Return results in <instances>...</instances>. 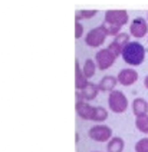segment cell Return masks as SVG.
Returning a JSON list of instances; mask_svg holds the SVG:
<instances>
[{"instance_id": "8", "label": "cell", "mask_w": 148, "mask_h": 152, "mask_svg": "<svg viewBox=\"0 0 148 152\" xmlns=\"http://www.w3.org/2000/svg\"><path fill=\"white\" fill-rule=\"evenodd\" d=\"M130 33L134 36V37H144L145 34L148 33V23L144 17H137L132 20V23L130 26Z\"/></svg>"}, {"instance_id": "3", "label": "cell", "mask_w": 148, "mask_h": 152, "mask_svg": "<svg viewBox=\"0 0 148 152\" xmlns=\"http://www.w3.org/2000/svg\"><path fill=\"white\" fill-rule=\"evenodd\" d=\"M108 105L109 110L114 113H122L128 108V99L121 91H112L108 96Z\"/></svg>"}, {"instance_id": "23", "label": "cell", "mask_w": 148, "mask_h": 152, "mask_svg": "<svg viewBox=\"0 0 148 152\" xmlns=\"http://www.w3.org/2000/svg\"><path fill=\"white\" fill-rule=\"evenodd\" d=\"M147 17H148V13H147Z\"/></svg>"}, {"instance_id": "5", "label": "cell", "mask_w": 148, "mask_h": 152, "mask_svg": "<svg viewBox=\"0 0 148 152\" xmlns=\"http://www.w3.org/2000/svg\"><path fill=\"white\" fill-rule=\"evenodd\" d=\"M88 135L96 142H105V141L112 139V129L106 125H95L89 129Z\"/></svg>"}, {"instance_id": "13", "label": "cell", "mask_w": 148, "mask_h": 152, "mask_svg": "<svg viewBox=\"0 0 148 152\" xmlns=\"http://www.w3.org/2000/svg\"><path fill=\"white\" fill-rule=\"evenodd\" d=\"M75 72H76V79H75V86H76V89L78 91H84L85 88L88 86V79L85 77V75H84V72H82V69H81V66H79V62L76 60L75 62Z\"/></svg>"}, {"instance_id": "10", "label": "cell", "mask_w": 148, "mask_h": 152, "mask_svg": "<svg viewBox=\"0 0 148 152\" xmlns=\"http://www.w3.org/2000/svg\"><path fill=\"white\" fill-rule=\"evenodd\" d=\"M132 112L137 118L148 115V102L144 98H135L132 102Z\"/></svg>"}, {"instance_id": "12", "label": "cell", "mask_w": 148, "mask_h": 152, "mask_svg": "<svg viewBox=\"0 0 148 152\" xmlns=\"http://www.w3.org/2000/svg\"><path fill=\"white\" fill-rule=\"evenodd\" d=\"M116 82H118V79L115 77V76H104L102 79H101V82L98 83V88H99V91H102V92H112L115 91L114 88L116 86Z\"/></svg>"}, {"instance_id": "22", "label": "cell", "mask_w": 148, "mask_h": 152, "mask_svg": "<svg viewBox=\"0 0 148 152\" xmlns=\"http://www.w3.org/2000/svg\"><path fill=\"white\" fill-rule=\"evenodd\" d=\"M144 85H145V88L148 89V75H147V77L144 79Z\"/></svg>"}, {"instance_id": "17", "label": "cell", "mask_w": 148, "mask_h": 152, "mask_svg": "<svg viewBox=\"0 0 148 152\" xmlns=\"http://www.w3.org/2000/svg\"><path fill=\"white\" fill-rule=\"evenodd\" d=\"M101 27H102V30L106 33V36H118V34H119V30H121L119 27L109 25V23H105V22L101 25Z\"/></svg>"}, {"instance_id": "21", "label": "cell", "mask_w": 148, "mask_h": 152, "mask_svg": "<svg viewBox=\"0 0 148 152\" xmlns=\"http://www.w3.org/2000/svg\"><path fill=\"white\" fill-rule=\"evenodd\" d=\"M84 34V26L81 25V22H75V39H81Z\"/></svg>"}, {"instance_id": "4", "label": "cell", "mask_w": 148, "mask_h": 152, "mask_svg": "<svg viewBox=\"0 0 148 152\" xmlns=\"http://www.w3.org/2000/svg\"><path fill=\"white\" fill-rule=\"evenodd\" d=\"M104 22L121 29V26L128 23V12L127 10H106Z\"/></svg>"}, {"instance_id": "15", "label": "cell", "mask_w": 148, "mask_h": 152, "mask_svg": "<svg viewBox=\"0 0 148 152\" xmlns=\"http://www.w3.org/2000/svg\"><path fill=\"white\" fill-rule=\"evenodd\" d=\"M82 72H84V75H85L86 79H91L96 72V62H94L92 59H86L85 60V63H84Z\"/></svg>"}, {"instance_id": "2", "label": "cell", "mask_w": 148, "mask_h": 152, "mask_svg": "<svg viewBox=\"0 0 148 152\" xmlns=\"http://www.w3.org/2000/svg\"><path fill=\"white\" fill-rule=\"evenodd\" d=\"M147 50L138 42H130L122 49V59L131 66H139L145 59Z\"/></svg>"}, {"instance_id": "7", "label": "cell", "mask_w": 148, "mask_h": 152, "mask_svg": "<svg viewBox=\"0 0 148 152\" xmlns=\"http://www.w3.org/2000/svg\"><path fill=\"white\" fill-rule=\"evenodd\" d=\"M106 39V33L102 30V27H95L92 30H89L85 36V43L91 48H99L101 45H104Z\"/></svg>"}, {"instance_id": "19", "label": "cell", "mask_w": 148, "mask_h": 152, "mask_svg": "<svg viewBox=\"0 0 148 152\" xmlns=\"http://www.w3.org/2000/svg\"><path fill=\"white\" fill-rule=\"evenodd\" d=\"M96 13H98L96 10H78L76 15H75V19H76V22L82 20V19H91V17L95 16Z\"/></svg>"}, {"instance_id": "9", "label": "cell", "mask_w": 148, "mask_h": 152, "mask_svg": "<svg viewBox=\"0 0 148 152\" xmlns=\"http://www.w3.org/2000/svg\"><path fill=\"white\" fill-rule=\"evenodd\" d=\"M116 79H118V82L121 85H124V86H131L132 83H135V82L138 80V72L131 68L122 69L121 72L118 73Z\"/></svg>"}, {"instance_id": "20", "label": "cell", "mask_w": 148, "mask_h": 152, "mask_svg": "<svg viewBox=\"0 0 148 152\" xmlns=\"http://www.w3.org/2000/svg\"><path fill=\"white\" fill-rule=\"evenodd\" d=\"M135 152H148V138H142L135 144Z\"/></svg>"}, {"instance_id": "14", "label": "cell", "mask_w": 148, "mask_h": 152, "mask_svg": "<svg viewBox=\"0 0 148 152\" xmlns=\"http://www.w3.org/2000/svg\"><path fill=\"white\" fill-rule=\"evenodd\" d=\"M124 146H125V142L122 138H118V136H114L112 139L108 142L106 145V151L108 152H122L124 151Z\"/></svg>"}, {"instance_id": "18", "label": "cell", "mask_w": 148, "mask_h": 152, "mask_svg": "<svg viewBox=\"0 0 148 152\" xmlns=\"http://www.w3.org/2000/svg\"><path fill=\"white\" fill-rule=\"evenodd\" d=\"M112 42H115L118 46H121L122 49L130 43V34L128 33H124V32H121V33L118 34V36H115V39H114Z\"/></svg>"}, {"instance_id": "16", "label": "cell", "mask_w": 148, "mask_h": 152, "mask_svg": "<svg viewBox=\"0 0 148 152\" xmlns=\"http://www.w3.org/2000/svg\"><path fill=\"white\" fill-rule=\"evenodd\" d=\"M135 126H137V129H138L139 132L148 134V115L135 119Z\"/></svg>"}, {"instance_id": "1", "label": "cell", "mask_w": 148, "mask_h": 152, "mask_svg": "<svg viewBox=\"0 0 148 152\" xmlns=\"http://www.w3.org/2000/svg\"><path fill=\"white\" fill-rule=\"evenodd\" d=\"M76 113L85 121H94V122H104L108 118V112L102 106H92L88 102L78 101L76 102Z\"/></svg>"}, {"instance_id": "6", "label": "cell", "mask_w": 148, "mask_h": 152, "mask_svg": "<svg viewBox=\"0 0 148 152\" xmlns=\"http://www.w3.org/2000/svg\"><path fill=\"white\" fill-rule=\"evenodd\" d=\"M115 59H116V56L108 48L98 50L95 55L96 66H98V69H101V70H106L108 68H111L114 65V62H115Z\"/></svg>"}, {"instance_id": "11", "label": "cell", "mask_w": 148, "mask_h": 152, "mask_svg": "<svg viewBox=\"0 0 148 152\" xmlns=\"http://www.w3.org/2000/svg\"><path fill=\"white\" fill-rule=\"evenodd\" d=\"M98 91H99L98 85H96V83H92V82H89L86 88H85L84 91H81V93H78V95H76V96H78V101H81L82 98L85 99V102L95 99L96 95H98Z\"/></svg>"}]
</instances>
